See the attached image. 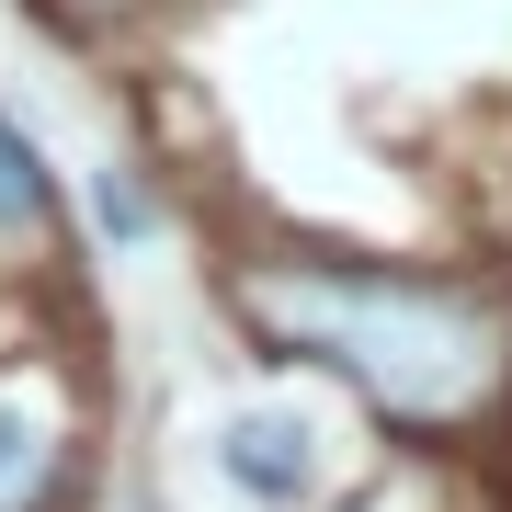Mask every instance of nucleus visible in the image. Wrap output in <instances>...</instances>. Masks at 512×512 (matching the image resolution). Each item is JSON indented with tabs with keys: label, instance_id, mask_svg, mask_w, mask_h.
Wrapping results in <instances>:
<instances>
[{
	"label": "nucleus",
	"instance_id": "obj_5",
	"mask_svg": "<svg viewBox=\"0 0 512 512\" xmlns=\"http://www.w3.org/2000/svg\"><path fill=\"white\" fill-rule=\"evenodd\" d=\"M92 217H103V239H148V228H160V205H148L137 171H92Z\"/></svg>",
	"mask_w": 512,
	"mask_h": 512
},
{
	"label": "nucleus",
	"instance_id": "obj_1",
	"mask_svg": "<svg viewBox=\"0 0 512 512\" xmlns=\"http://www.w3.org/2000/svg\"><path fill=\"white\" fill-rule=\"evenodd\" d=\"M228 308L274 365H330L387 433L444 444L512 410V296L490 274H421L353 251H274L239 262Z\"/></svg>",
	"mask_w": 512,
	"mask_h": 512
},
{
	"label": "nucleus",
	"instance_id": "obj_2",
	"mask_svg": "<svg viewBox=\"0 0 512 512\" xmlns=\"http://www.w3.org/2000/svg\"><path fill=\"white\" fill-rule=\"evenodd\" d=\"M217 467H228L251 501H308V478H319L308 421H296V410H239V421H228V444H217Z\"/></svg>",
	"mask_w": 512,
	"mask_h": 512
},
{
	"label": "nucleus",
	"instance_id": "obj_6",
	"mask_svg": "<svg viewBox=\"0 0 512 512\" xmlns=\"http://www.w3.org/2000/svg\"><path fill=\"white\" fill-rule=\"evenodd\" d=\"M35 12H57V23L92 35V23H137V12H160V0H35Z\"/></svg>",
	"mask_w": 512,
	"mask_h": 512
},
{
	"label": "nucleus",
	"instance_id": "obj_4",
	"mask_svg": "<svg viewBox=\"0 0 512 512\" xmlns=\"http://www.w3.org/2000/svg\"><path fill=\"white\" fill-rule=\"evenodd\" d=\"M46 205H57V183H46V148L0 114V239L12 228H46Z\"/></svg>",
	"mask_w": 512,
	"mask_h": 512
},
{
	"label": "nucleus",
	"instance_id": "obj_3",
	"mask_svg": "<svg viewBox=\"0 0 512 512\" xmlns=\"http://www.w3.org/2000/svg\"><path fill=\"white\" fill-rule=\"evenodd\" d=\"M46 478H57V421L23 410V399H0V512H23Z\"/></svg>",
	"mask_w": 512,
	"mask_h": 512
}]
</instances>
